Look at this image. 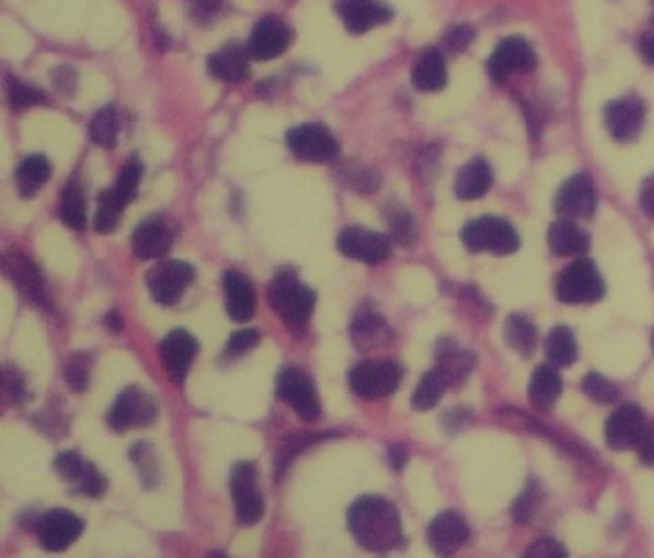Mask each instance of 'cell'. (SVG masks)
<instances>
[{"instance_id":"obj_1","label":"cell","mask_w":654,"mask_h":558,"mask_svg":"<svg viewBox=\"0 0 654 558\" xmlns=\"http://www.w3.org/2000/svg\"><path fill=\"white\" fill-rule=\"evenodd\" d=\"M348 526L356 542L372 552H388L403 540L397 508L378 496H362L348 510Z\"/></svg>"},{"instance_id":"obj_2","label":"cell","mask_w":654,"mask_h":558,"mask_svg":"<svg viewBox=\"0 0 654 558\" xmlns=\"http://www.w3.org/2000/svg\"><path fill=\"white\" fill-rule=\"evenodd\" d=\"M269 301L291 331H305L315 307V293L299 281L293 270H281L275 276L269 287Z\"/></svg>"},{"instance_id":"obj_3","label":"cell","mask_w":654,"mask_h":558,"mask_svg":"<svg viewBox=\"0 0 654 558\" xmlns=\"http://www.w3.org/2000/svg\"><path fill=\"white\" fill-rule=\"evenodd\" d=\"M606 293L604 278L596 264L587 258H577L571 262L557 278L555 295L561 303L583 305L598 303Z\"/></svg>"},{"instance_id":"obj_4","label":"cell","mask_w":654,"mask_h":558,"mask_svg":"<svg viewBox=\"0 0 654 558\" xmlns=\"http://www.w3.org/2000/svg\"><path fill=\"white\" fill-rule=\"evenodd\" d=\"M155 398L139 386L124 388L108 412V425L116 433L135 427H149L157 421Z\"/></svg>"},{"instance_id":"obj_5","label":"cell","mask_w":654,"mask_h":558,"mask_svg":"<svg viewBox=\"0 0 654 558\" xmlns=\"http://www.w3.org/2000/svg\"><path fill=\"white\" fill-rule=\"evenodd\" d=\"M462 242L472 252H492L496 256H506L518 250L520 238L516 230L500 218H480L472 220L462 230Z\"/></svg>"},{"instance_id":"obj_6","label":"cell","mask_w":654,"mask_h":558,"mask_svg":"<svg viewBox=\"0 0 654 558\" xmlns=\"http://www.w3.org/2000/svg\"><path fill=\"white\" fill-rule=\"evenodd\" d=\"M403 370L395 362H362L348 374V384L354 394L366 400L390 396L401 386Z\"/></svg>"},{"instance_id":"obj_7","label":"cell","mask_w":654,"mask_h":558,"mask_svg":"<svg viewBox=\"0 0 654 558\" xmlns=\"http://www.w3.org/2000/svg\"><path fill=\"white\" fill-rule=\"evenodd\" d=\"M230 492L236 508V516L242 524L252 526L265 516V500L258 487L256 467L248 461H240L230 471Z\"/></svg>"},{"instance_id":"obj_8","label":"cell","mask_w":654,"mask_h":558,"mask_svg":"<svg viewBox=\"0 0 654 558\" xmlns=\"http://www.w3.org/2000/svg\"><path fill=\"white\" fill-rule=\"evenodd\" d=\"M291 153L307 163H330L340 155V145L323 124H301L287 132Z\"/></svg>"},{"instance_id":"obj_9","label":"cell","mask_w":654,"mask_h":558,"mask_svg":"<svg viewBox=\"0 0 654 558\" xmlns=\"http://www.w3.org/2000/svg\"><path fill=\"white\" fill-rule=\"evenodd\" d=\"M277 396L287 402L305 423H315L321 414L315 386L301 368L287 366L281 370L277 378Z\"/></svg>"},{"instance_id":"obj_10","label":"cell","mask_w":654,"mask_h":558,"mask_svg":"<svg viewBox=\"0 0 654 558\" xmlns=\"http://www.w3.org/2000/svg\"><path fill=\"white\" fill-rule=\"evenodd\" d=\"M193 268L183 260H163L147 274L151 297L159 305H175L193 281Z\"/></svg>"},{"instance_id":"obj_11","label":"cell","mask_w":654,"mask_h":558,"mask_svg":"<svg viewBox=\"0 0 654 558\" xmlns=\"http://www.w3.org/2000/svg\"><path fill=\"white\" fill-rule=\"evenodd\" d=\"M596 187L592 179L579 173L569 177L555 195V212L563 220H583L596 212Z\"/></svg>"},{"instance_id":"obj_12","label":"cell","mask_w":654,"mask_h":558,"mask_svg":"<svg viewBox=\"0 0 654 558\" xmlns=\"http://www.w3.org/2000/svg\"><path fill=\"white\" fill-rule=\"evenodd\" d=\"M84 532V520L70 510H49L37 524L39 544L49 552L70 548Z\"/></svg>"},{"instance_id":"obj_13","label":"cell","mask_w":654,"mask_h":558,"mask_svg":"<svg viewBox=\"0 0 654 558\" xmlns=\"http://www.w3.org/2000/svg\"><path fill=\"white\" fill-rule=\"evenodd\" d=\"M535 67L537 55L533 47L520 37L504 39L488 59V74L498 84H502L510 74L531 72Z\"/></svg>"},{"instance_id":"obj_14","label":"cell","mask_w":654,"mask_h":558,"mask_svg":"<svg viewBox=\"0 0 654 558\" xmlns=\"http://www.w3.org/2000/svg\"><path fill=\"white\" fill-rule=\"evenodd\" d=\"M338 248L344 256L364 264H380L392 252V240L384 234L366 228H346L338 238Z\"/></svg>"},{"instance_id":"obj_15","label":"cell","mask_w":654,"mask_h":558,"mask_svg":"<svg viewBox=\"0 0 654 558\" xmlns=\"http://www.w3.org/2000/svg\"><path fill=\"white\" fill-rule=\"evenodd\" d=\"M200 352V343L189 331L173 329L161 341V362L165 372L181 384L187 378V372Z\"/></svg>"},{"instance_id":"obj_16","label":"cell","mask_w":654,"mask_h":558,"mask_svg":"<svg viewBox=\"0 0 654 558\" xmlns=\"http://www.w3.org/2000/svg\"><path fill=\"white\" fill-rule=\"evenodd\" d=\"M468 538H470L468 522L460 514L451 510L435 516L427 528V542L431 550L441 558L453 556L468 542Z\"/></svg>"},{"instance_id":"obj_17","label":"cell","mask_w":654,"mask_h":558,"mask_svg":"<svg viewBox=\"0 0 654 558\" xmlns=\"http://www.w3.org/2000/svg\"><path fill=\"white\" fill-rule=\"evenodd\" d=\"M608 132L620 143H630L640 134L646 118V108L640 98L626 96L612 100L604 112Z\"/></svg>"},{"instance_id":"obj_18","label":"cell","mask_w":654,"mask_h":558,"mask_svg":"<svg viewBox=\"0 0 654 558\" xmlns=\"http://www.w3.org/2000/svg\"><path fill=\"white\" fill-rule=\"evenodd\" d=\"M289 41H291L289 27L277 17H265L254 25L250 39L246 43V51L250 59L267 61L279 57L289 47Z\"/></svg>"},{"instance_id":"obj_19","label":"cell","mask_w":654,"mask_h":558,"mask_svg":"<svg viewBox=\"0 0 654 558\" xmlns=\"http://www.w3.org/2000/svg\"><path fill=\"white\" fill-rule=\"evenodd\" d=\"M644 431H646V423L642 410L634 404H624L606 421L604 435H606V443L614 451H628L638 447Z\"/></svg>"},{"instance_id":"obj_20","label":"cell","mask_w":654,"mask_h":558,"mask_svg":"<svg viewBox=\"0 0 654 558\" xmlns=\"http://www.w3.org/2000/svg\"><path fill=\"white\" fill-rule=\"evenodd\" d=\"M338 15L354 35L368 33L372 27L382 25L392 17L390 9L378 0H342L338 5Z\"/></svg>"},{"instance_id":"obj_21","label":"cell","mask_w":654,"mask_h":558,"mask_svg":"<svg viewBox=\"0 0 654 558\" xmlns=\"http://www.w3.org/2000/svg\"><path fill=\"white\" fill-rule=\"evenodd\" d=\"M171 242L173 234L161 218H149L141 222L133 232V238H130L133 254L139 260H153L165 256L171 248Z\"/></svg>"},{"instance_id":"obj_22","label":"cell","mask_w":654,"mask_h":558,"mask_svg":"<svg viewBox=\"0 0 654 558\" xmlns=\"http://www.w3.org/2000/svg\"><path fill=\"white\" fill-rule=\"evenodd\" d=\"M224 291L230 319L236 323L250 321L256 311V295L248 278L238 270H228L224 274Z\"/></svg>"},{"instance_id":"obj_23","label":"cell","mask_w":654,"mask_h":558,"mask_svg":"<svg viewBox=\"0 0 654 558\" xmlns=\"http://www.w3.org/2000/svg\"><path fill=\"white\" fill-rule=\"evenodd\" d=\"M248 61L250 55L246 47L228 43L210 55L208 69L214 78L222 82H242L248 78Z\"/></svg>"},{"instance_id":"obj_24","label":"cell","mask_w":654,"mask_h":558,"mask_svg":"<svg viewBox=\"0 0 654 558\" xmlns=\"http://www.w3.org/2000/svg\"><path fill=\"white\" fill-rule=\"evenodd\" d=\"M549 246L557 256L581 258L590 250V236H587L573 220H559L549 228Z\"/></svg>"},{"instance_id":"obj_25","label":"cell","mask_w":654,"mask_h":558,"mask_svg":"<svg viewBox=\"0 0 654 558\" xmlns=\"http://www.w3.org/2000/svg\"><path fill=\"white\" fill-rule=\"evenodd\" d=\"M490 185H492V169L484 159H472L455 175V195L464 201L484 197Z\"/></svg>"},{"instance_id":"obj_26","label":"cell","mask_w":654,"mask_h":558,"mask_svg":"<svg viewBox=\"0 0 654 558\" xmlns=\"http://www.w3.org/2000/svg\"><path fill=\"white\" fill-rule=\"evenodd\" d=\"M413 84L421 92H439L447 84V67L439 49H427L413 67Z\"/></svg>"},{"instance_id":"obj_27","label":"cell","mask_w":654,"mask_h":558,"mask_svg":"<svg viewBox=\"0 0 654 558\" xmlns=\"http://www.w3.org/2000/svg\"><path fill=\"white\" fill-rule=\"evenodd\" d=\"M561 392H563V380L559 376V370L555 366H539L529 386L531 404L541 412L551 410L557 404Z\"/></svg>"},{"instance_id":"obj_28","label":"cell","mask_w":654,"mask_h":558,"mask_svg":"<svg viewBox=\"0 0 654 558\" xmlns=\"http://www.w3.org/2000/svg\"><path fill=\"white\" fill-rule=\"evenodd\" d=\"M474 366V356L466 350H462L460 345H455L453 341L445 339L441 347L437 350V372L447 384L453 382H462Z\"/></svg>"},{"instance_id":"obj_29","label":"cell","mask_w":654,"mask_h":558,"mask_svg":"<svg viewBox=\"0 0 654 558\" xmlns=\"http://www.w3.org/2000/svg\"><path fill=\"white\" fill-rule=\"evenodd\" d=\"M504 337L512 350L525 358H531L539 345L537 325L529 317L518 315V313L508 315V319L504 323Z\"/></svg>"},{"instance_id":"obj_30","label":"cell","mask_w":654,"mask_h":558,"mask_svg":"<svg viewBox=\"0 0 654 558\" xmlns=\"http://www.w3.org/2000/svg\"><path fill=\"white\" fill-rule=\"evenodd\" d=\"M51 177V163L45 155H29L17 169L21 197H33Z\"/></svg>"},{"instance_id":"obj_31","label":"cell","mask_w":654,"mask_h":558,"mask_svg":"<svg viewBox=\"0 0 654 558\" xmlns=\"http://www.w3.org/2000/svg\"><path fill=\"white\" fill-rule=\"evenodd\" d=\"M545 350H547V360L551 366L569 368L577 360V341H575L573 331L563 325L553 327L547 337Z\"/></svg>"},{"instance_id":"obj_32","label":"cell","mask_w":654,"mask_h":558,"mask_svg":"<svg viewBox=\"0 0 654 558\" xmlns=\"http://www.w3.org/2000/svg\"><path fill=\"white\" fill-rule=\"evenodd\" d=\"M388 333V327L380 313L372 309H362L354 321H352V341L360 350H368V347L382 341V335Z\"/></svg>"},{"instance_id":"obj_33","label":"cell","mask_w":654,"mask_h":558,"mask_svg":"<svg viewBox=\"0 0 654 558\" xmlns=\"http://www.w3.org/2000/svg\"><path fill=\"white\" fill-rule=\"evenodd\" d=\"M59 216L61 222L72 228V230H84L86 226V197L80 183H68L61 195L59 205Z\"/></svg>"},{"instance_id":"obj_34","label":"cell","mask_w":654,"mask_h":558,"mask_svg":"<svg viewBox=\"0 0 654 558\" xmlns=\"http://www.w3.org/2000/svg\"><path fill=\"white\" fill-rule=\"evenodd\" d=\"M126 203L118 197L114 189H108L98 199V209L94 216V230L98 234H112L120 222Z\"/></svg>"},{"instance_id":"obj_35","label":"cell","mask_w":654,"mask_h":558,"mask_svg":"<svg viewBox=\"0 0 654 558\" xmlns=\"http://www.w3.org/2000/svg\"><path fill=\"white\" fill-rule=\"evenodd\" d=\"M9 272L13 276V281L19 285V289L25 291V295H29L37 303L43 301V285H41L39 270L25 256L11 258Z\"/></svg>"},{"instance_id":"obj_36","label":"cell","mask_w":654,"mask_h":558,"mask_svg":"<svg viewBox=\"0 0 654 558\" xmlns=\"http://www.w3.org/2000/svg\"><path fill=\"white\" fill-rule=\"evenodd\" d=\"M330 437V433H299V435H293L289 437L281 449H279V455H277V461H275V471H277V477H281L285 473V469L295 461V457L299 453H303L305 449L317 445L319 441L327 439Z\"/></svg>"},{"instance_id":"obj_37","label":"cell","mask_w":654,"mask_h":558,"mask_svg":"<svg viewBox=\"0 0 654 558\" xmlns=\"http://www.w3.org/2000/svg\"><path fill=\"white\" fill-rule=\"evenodd\" d=\"M90 136L92 141L100 147L112 149L116 145V136H118V116L114 106H104L100 108L90 124Z\"/></svg>"},{"instance_id":"obj_38","label":"cell","mask_w":654,"mask_h":558,"mask_svg":"<svg viewBox=\"0 0 654 558\" xmlns=\"http://www.w3.org/2000/svg\"><path fill=\"white\" fill-rule=\"evenodd\" d=\"M445 388H447V382L441 378V374L437 370L427 372L421 378V382H419V386H417V390L413 394V406L417 410L433 408L441 400V394H443Z\"/></svg>"},{"instance_id":"obj_39","label":"cell","mask_w":654,"mask_h":558,"mask_svg":"<svg viewBox=\"0 0 654 558\" xmlns=\"http://www.w3.org/2000/svg\"><path fill=\"white\" fill-rule=\"evenodd\" d=\"M390 240L397 242L403 248H411L417 244V222L415 218L407 212V209H395V212L390 214Z\"/></svg>"},{"instance_id":"obj_40","label":"cell","mask_w":654,"mask_h":558,"mask_svg":"<svg viewBox=\"0 0 654 558\" xmlns=\"http://www.w3.org/2000/svg\"><path fill=\"white\" fill-rule=\"evenodd\" d=\"M141 177H143V165H141L139 159H128L126 165L120 169L118 179H116V185L112 189L118 193V197L126 205L135 199L137 189H139V183H141Z\"/></svg>"},{"instance_id":"obj_41","label":"cell","mask_w":654,"mask_h":558,"mask_svg":"<svg viewBox=\"0 0 654 558\" xmlns=\"http://www.w3.org/2000/svg\"><path fill=\"white\" fill-rule=\"evenodd\" d=\"M130 457H133L135 465L139 467V473L143 477V483L147 487L157 485V481H159V467L153 461V453H151L149 443H137V445H133V449H130Z\"/></svg>"},{"instance_id":"obj_42","label":"cell","mask_w":654,"mask_h":558,"mask_svg":"<svg viewBox=\"0 0 654 558\" xmlns=\"http://www.w3.org/2000/svg\"><path fill=\"white\" fill-rule=\"evenodd\" d=\"M583 390H585L587 396H590L596 402H600V404L614 402L620 396V390L608 378H604L602 374H587L585 380H583Z\"/></svg>"},{"instance_id":"obj_43","label":"cell","mask_w":654,"mask_h":558,"mask_svg":"<svg viewBox=\"0 0 654 558\" xmlns=\"http://www.w3.org/2000/svg\"><path fill=\"white\" fill-rule=\"evenodd\" d=\"M53 467H55V471L59 473V477L63 481H70V483L78 485V481L82 479V475H84V471L88 467V461H84L78 453L68 451V453H61V455L55 457Z\"/></svg>"},{"instance_id":"obj_44","label":"cell","mask_w":654,"mask_h":558,"mask_svg":"<svg viewBox=\"0 0 654 558\" xmlns=\"http://www.w3.org/2000/svg\"><path fill=\"white\" fill-rule=\"evenodd\" d=\"M65 382H68L72 392L82 394L90 386V360L82 354L70 358L68 366H65Z\"/></svg>"},{"instance_id":"obj_45","label":"cell","mask_w":654,"mask_h":558,"mask_svg":"<svg viewBox=\"0 0 654 558\" xmlns=\"http://www.w3.org/2000/svg\"><path fill=\"white\" fill-rule=\"evenodd\" d=\"M7 94H9V102L13 108H29V106L45 102L43 94L37 88L23 84L19 80H9Z\"/></svg>"},{"instance_id":"obj_46","label":"cell","mask_w":654,"mask_h":558,"mask_svg":"<svg viewBox=\"0 0 654 558\" xmlns=\"http://www.w3.org/2000/svg\"><path fill=\"white\" fill-rule=\"evenodd\" d=\"M539 496H541V492H539L537 483L531 481L527 490L522 492L520 498L514 502L512 516H514L516 522L525 524V522H529V520L535 516V510H537V506H539Z\"/></svg>"},{"instance_id":"obj_47","label":"cell","mask_w":654,"mask_h":558,"mask_svg":"<svg viewBox=\"0 0 654 558\" xmlns=\"http://www.w3.org/2000/svg\"><path fill=\"white\" fill-rule=\"evenodd\" d=\"M258 341H260V331L258 329L234 331L232 337L228 339V345H226V356L228 358H240V356L248 354L250 350H254V347L258 345Z\"/></svg>"},{"instance_id":"obj_48","label":"cell","mask_w":654,"mask_h":558,"mask_svg":"<svg viewBox=\"0 0 654 558\" xmlns=\"http://www.w3.org/2000/svg\"><path fill=\"white\" fill-rule=\"evenodd\" d=\"M76 490L84 496H90V498H100L104 492H106V477L88 461V467L82 475V479L78 481L76 485Z\"/></svg>"},{"instance_id":"obj_49","label":"cell","mask_w":654,"mask_h":558,"mask_svg":"<svg viewBox=\"0 0 654 558\" xmlns=\"http://www.w3.org/2000/svg\"><path fill=\"white\" fill-rule=\"evenodd\" d=\"M346 183L362 193H372L380 185V177L368 167H352L346 171Z\"/></svg>"},{"instance_id":"obj_50","label":"cell","mask_w":654,"mask_h":558,"mask_svg":"<svg viewBox=\"0 0 654 558\" xmlns=\"http://www.w3.org/2000/svg\"><path fill=\"white\" fill-rule=\"evenodd\" d=\"M476 33L472 27L468 25H460V27H453L443 35V45L447 51L451 53H460L466 51L470 47V43L474 41Z\"/></svg>"},{"instance_id":"obj_51","label":"cell","mask_w":654,"mask_h":558,"mask_svg":"<svg viewBox=\"0 0 654 558\" xmlns=\"http://www.w3.org/2000/svg\"><path fill=\"white\" fill-rule=\"evenodd\" d=\"M525 558H567V550L555 538H541L527 550Z\"/></svg>"},{"instance_id":"obj_52","label":"cell","mask_w":654,"mask_h":558,"mask_svg":"<svg viewBox=\"0 0 654 558\" xmlns=\"http://www.w3.org/2000/svg\"><path fill=\"white\" fill-rule=\"evenodd\" d=\"M53 84L55 88H59L65 94H74V86H76V72L68 65H61L51 72Z\"/></svg>"},{"instance_id":"obj_53","label":"cell","mask_w":654,"mask_h":558,"mask_svg":"<svg viewBox=\"0 0 654 558\" xmlns=\"http://www.w3.org/2000/svg\"><path fill=\"white\" fill-rule=\"evenodd\" d=\"M189 5H191V15L204 23L206 19L216 17L222 0H189Z\"/></svg>"},{"instance_id":"obj_54","label":"cell","mask_w":654,"mask_h":558,"mask_svg":"<svg viewBox=\"0 0 654 558\" xmlns=\"http://www.w3.org/2000/svg\"><path fill=\"white\" fill-rule=\"evenodd\" d=\"M638 203H640V209L644 212V216L654 220V175L644 179V183L640 187Z\"/></svg>"},{"instance_id":"obj_55","label":"cell","mask_w":654,"mask_h":558,"mask_svg":"<svg viewBox=\"0 0 654 558\" xmlns=\"http://www.w3.org/2000/svg\"><path fill=\"white\" fill-rule=\"evenodd\" d=\"M638 455L646 465H654V423L646 427L640 443H638Z\"/></svg>"},{"instance_id":"obj_56","label":"cell","mask_w":654,"mask_h":558,"mask_svg":"<svg viewBox=\"0 0 654 558\" xmlns=\"http://www.w3.org/2000/svg\"><path fill=\"white\" fill-rule=\"evenodd\" d=\"M638 51H640V55H642V59L646 63H652L654 65V25L642 35L640 45H638Z\"/></svg>"},{"instance_id":"obj_57","label":"cell","mask_w":654,"mask_h":558,"mask_svg":"<svg viewBox=\"0 0 654 558\" xmlns=\"http://www.w3.org/2000/svg\"><path fill=\"white\" fill-rule=\"evenodd\" d=\"M5 390H9V396L13 400H23L25 396V384L21 380H13V376L5 370Z\"/></svg>"},{"instance_id":"obj_58","label":"cell","mask_w":654,"mask_h":558,"mask_svg":"<svg viewBox=\"0 0 654 558\" xmlns=\"http://www.w3.org/2000/svg\"><path fill=\"white\" fill-rule=\"evenodd\" d=\"M407 459H409V453H407V449L403 445H392L390 447V465H392V469H403Z\"/></svg>"},{"instance_id":"obj_59","label":"cell","mask_w":654,"mask_h":558,"mask_svg":"<svg viewBox=\"0 0 654 558\" xmlns=\"http://www.w3.org/2000/svg\"><path fill=\"white\" fill-rule=\"evenodd\" d=\"M104 323H106V327H108L112 333H120V329H122V315L116 313V311H110V313L106 315Z\"/></svg>"},{"instance_id":"obj_60","label":"cell","mask_w":654,"mask_h":558,"mask_svg":"<svg viewBox=\"0 0 654 558\" xmlns=\"http://www.w3.org/2000/svg\"><path fill=\"white\" fill-rule=\"evenodd\" d=\"M206 558H226V554L220 552V550H214V552H210Z\"/></svg>"},{"instance_id":"obj_61","label":"cell","mask_w":654,"mask_h":558,"mask_svg":"<svg viewBox=\"0 0 654 558\" xmlns=\"http://www.w3.org/2000/svg\"><path fill=\"white\" fill-rule=\"evenodd\" d=\"M652 347H654V337H652Z\"/></svg>"}]
</instances>
